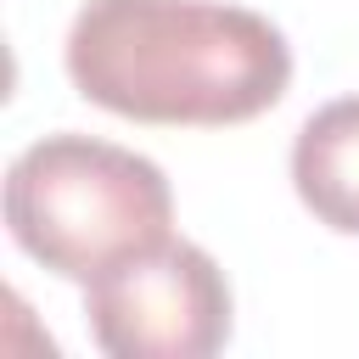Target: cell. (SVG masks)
<instances>
[{"mask_svg": "<svg viewBox=\"0 0 359 359\" xmlns=\"http://www.w3.org/2000/svg\"><path fill=\"white\" fill-rule=\"evenodd\" d=\"M168 174L95 135H45L6 168V230L11 241L62 280H95L118 258L168 241L174 230Z\"/></svg>", "mask_w": 359, "mask_h": 359, "instance_id": "7a4b0ae2", "label": "cell"}, {"mask_svg": "<svg viewBox=\"0 0 359 359\" xmlns=\"http://www.w3.org/2000/svg\"><path fill=\"white\" fill-rule=\"evenodd\" d=\"M62 62L84 101L191 129L247 123L292 84L286 34L224 0H84Z\"/></svg>", "mask_w": 359, "mask_h": 359, "instance_id": "6da1fadb", "label": "cell"}, {"mask_svg": "<svg viewBox=\"0 0 359 359\" xmlns=\"http://www.w3.org/2000/svg\"><path fill=\"white\" fill-rule=\"evenodd\" d=\"M297 202L337 236H359V95L325 101L292 140Z\"/></svg>", "mask_w": 359, "mask_h": 359, "instance_id": "277c9868", "label": "cell"}, {"mask_svg": "<svg viewBox=\"0 0 359 359\" xmlns=\"http://www.w3.org/2000/svg\"><path fill=\"white\" fill-rule=\"evenodd\" d=\"M84 320L112 359H208L230 342V280L196 241H157L84 292Z\"/></svg>", "mask_w": 359, "mask_h": 359, "instance_id": "3957f363", "label": "cell"}]
</instances>
